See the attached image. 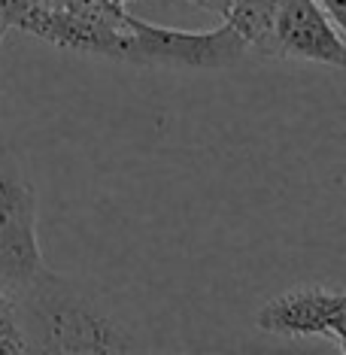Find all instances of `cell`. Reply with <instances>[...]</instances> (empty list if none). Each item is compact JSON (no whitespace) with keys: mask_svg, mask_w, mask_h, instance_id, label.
<instances>
[{"mask_svg":"<svg viewBox=\"0 0 346 355\" xmlns=\"http://www.w3.org/2000/svg\"><path fill=\"white\" fill-rule=\"evenodd\" d=\"M46 3H52V0H0V37L6 31H19L21 19Z\"/></svg>","mask_w":346,"mask_h":355,"instance_id":"obj_9","label":"cell"},{"mask_svg":"<svg viewBox=\"0 0 346 355\" xmlns=\"http://www.w3.org/2000/svg\"><path fill=\"white\" fill-rule=\"evenodd\" d=\"M273 55L343 70V28L334 25V19L319 0H279L277 19H273Z\"/></svg>","mask_w":346,"mask_h":355,"instance_id":"obj_6","label":"cell"},{"mask_svg":"<svg viewBox=\"0 0 346 355\" xmlns=\"http://www.w3.org/2000/svg\"><path fill=\"white\" fill-rule=\"evenodd\" d=\"M31 346L21 334L19 313H15V301L6 288H0V355H25Z\"/></svg>","mask_w":346,"mask_h":355,"instance_id":"obj_8","label":"cell"},{"mask_svg":"<svg viewBox=\"0 0 346 355\" xmlns=\"http://www.w3.org/2000/svg\"><path fill=\"white\" fill-rule=\"evenodd\" d=\"M322 6H325V12L334 19V25L346 28V0H319Z\"/></svg>","mask_w":346,"mask_h":355,"instance_id":"obj_10","label":"cell"},{"mask_svg":"<svg viewBox=\"0 0 346 355\" xmlns=\"http://www.w3.org/2000/svg\"><path fill=\"white\" fill-rule=\"evenodd\" d=\"M46 268L37 243V191L21 164L0 143V288L19 292Z\"/></svg>","mask_w":346,"mask_h":355,"instance_id":"obj_2","label":"cell"},{"mask_svg":"<svg viewBox=\"0 0 346 355\" xmlns=\"http://www.w3.org/2000/svg\"><path fill=\"white\" fill-rule=\"evenodd\" d=\"M31 352H134L137 337L103 297L73 277L40 268L12 292Z\"/></svg>","mask_w":346,"mask_h":355,"instance_id":"obj_1","label":"cell"},{"mask_svg":"<svg viewBox=\"0 0 346 355\" xmlns=\"http://www.w3.org/2000/svg\"><path fill=\"white\" fill-rule=\"evenodd\" d=\"M279 0H231L225 21L237 31L246 49L261 55H273V19H277Z\"/></svg>","mask_w":346,"mask_h":355,"instance_id":"obj_7","label":"cell"},{"mask_svg":"<svg viewBox=\"0 0 346 355\" xmlns=\"http://www.w3.org/2000/svg\"><path fill=\"white\" fill-rule=\"evenodd\" d=\"M125 12L128 6L119 12H85L46 3L28 12L19 31L67 52H85L98 55V58L134 64V43L131 31L125 25Z\"/></svg>","mask_w":346,"mask_h":355,"instance_id":"obj_4","label":"cell"},{"mask_svg":"<svg viewBox=\"0 0 346 355\" xmlns=\"http://www.w3.org/2000/svg\"><path fill=\"white\" fill-rule=\"evenodd\" d=\"M255 325L264 334L304 340L322 337L337 352H346V292L337 286H297L270 297L255 313Z\"/></svg>","mask_w":346,"mask_h":355,"instance_id":"obj_5","label":"cell"},{"mask_svg":"<svg viewBox=\"0 0 346 355\" xmlns=\"http://www.w3.org/2000/svg\"><path fill=\"white\" fill-rule=\"evenodd\" d=\"M125 25L131 31L134 64H176V67L219 70L234 67L249 52L228 21L213 31H176L125 12Z\"/></svg>","mask_w":346,"mask_h":355,"instance_id":"obj_3","label":"cell"},{"mask_svg":"<svg viewBox=\"0 0 346 355\" xmlns=\"http://www.w3.org/2000/svg\"><path fill=\"white\" fill-rule=\"evenodd\" d=\"M191 3L200 6V10H207V12H213V15H219V19H225L231 0H191Z\"/></svg>","mask_w":346,"mask_h":355,"instance_id":"obj_11","label":"cell"}]
</instances>
